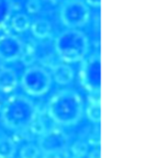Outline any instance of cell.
Masks as SVG:
<instances>
[{
  "instance_id": "1",
  "label": "cell",
  "mask_w": 160,
  "mask_h": 158,
  "mask_svg": "<svg viewBox=\"0 0 160 158\" xmlns=\"http://www.w3.org/2000/svg\"><path fill=\"white\" fill-rule=\"evenodd\" d=\"M47 115L60 126H72L83 115V101L77 91L62 89L56 92L47 104Z\"/></svg>"
},
{
  "instance_id": "2",
  "label": "cell",
  "mask_w": 160,
  "mask_h": 158,
  "mask_svg": "<svg viewBox=\"0 0 160 158\" xmlns=\"http://www.w3.org/2000/svg\"><path fill=\"white\" fill-rule=\"evenodd\" d=\"M38 116V108L30 98L22 94H12L1 108V122L7 129L20 131L30 127Z\"/></svg>"
},
{
  "instance_id": "3",
  "label": "cell",
  "mask_w": 160,
  "mask_h": 158,
  "mask_svg": "<svg viewBox=\"0 0 160 158\" xmlns=\"http://www.w3.org/2000/svg\"><path fill=\"white\" fill-rule=\"evenodd\" d=\"M55 52L60 60L67 63L81 62L89 53V38L78 29H67L55 40Z\"/></svg>"
},
{
  "instance_id": "4",
  "label": "cell",
  "mask_w": 160,
  "mask_h": 158,
  "mask_svg": "<svg viewBox=\"0 0 160 158\" xmlns=\"http://www.w3.org/2000/svg\"><path fill=\"white\" fill-rule=\"evenodd\" d=\"M52 75L41 66H29L21 76V86L25 94L31 97H41L52 87Z\"/></svg>"
},
{
  "instance_id": "5",
  "label": "cell",
  "mask_w": 160,
  "mask_h": 158,
  "mask_svg": "<svg viewBox=\"0 0 160 158\" xmlns=\"http://www.w3.org/2000/svg\"><path fill=\"white\" fill-rule=\"evenodd\" d=\"M62 23L68 29H78L88 23L90 19L89 6L83 0H65L59 9Z\"/></svg>"
},
{
  "instance_id": "6",
  "label": "cell",
  "mask_w": 160,
  "mask_h": 158,
  "mask_svg": "<svg viewBox=\"0 0 160 158\" xmlns=\"http://www.w3.org/2000/svg\"><path fill=\"white\" fill-rule=\"evenodd\" d=\"M80 83L90 94H100L101 89V58L93 54L82 60L79 71Z\"/></svg>"
},
{
  "instance_id": "7",
  "label": "cell",
  "mask_w": 160,
  "mask_h": 158,
  "mask_svg": "<svg viewBox=\"0 0 160 158\" xmlns=\"http://www.w3.org/2000/svg\"><path fill=\"white\" fill-rule=\"evenodd\" d=\"M69 146V136L62 130L53 127L46 130L38 138V147L46 155H55L60 150L67 149Z\"/></svg>"
},
{
  "instance_id": "8",
  "label": "cell",
  "mask_w": 160,
  "mask_h": 158,
  "mask_svg": "<svg viewBox=\"0 0 160 158\" xmlns=\"http://www.w3.org/2000/svg\"><path fill=\"white\" fill-rule=\"evenodd\" d=\"M25 45L21 38L11 33L0 35V60L5 63H13L21 59L24 53Z\"/></svg>"
},
{
  "instance_id": "9",
  "label": "cell",
  "mask_w": 160,
  "mask_h": 158,
  "mask_svg": "<svg viewBox=\"0 0 160 158\" xmlns=\"http://www.w3.org/2000/svg\"><path fill=\"white\" fill-rule=\"evenodd\" d=\"M18 84L19 79L16 71L8 67L0 68V92L10 94L16 90Z\"/></svg>"
},
{
  "instance_id": "10",
  "label": "cell",
  "mask_w": 160,
  "mask_h": 158,
  "mask_svg": "<svg viewBox=\"0 0 160 158\" xmlns=\"http://www.w3.org/2000/svg\"><path fill=\"white\" fill-rule=\"evenodd\" d=\"M52 68V77L58 85L66 86L70 84L73 79V70L68 64L65 63H57L54 64Z\"/></svg>"
},
{
  "instance_id": "11",
  "label": "cell",
  "mask_w": 160,
  "mask_h": 158,
  "mask_svg": "<svg viewBox=\"0 0 160 158\" xmlns=\"http://www.w3.org/2000/svg\"><path fill=\"white\" fill-rule=\"evenodd\" d=\"M31 31L34 38L44 40L52 33V24L46 19H38L31 24Z\"/></svg>"
},
{
  "instance_id": "12",
  "label": "cell",
  "mask_w": 160,
  "mask_h": 158,
  "mask_svg": "<svg viewBox=\"0 0 160 158\" xmlns=\"http://www.w3.org/2000/svg\"><path fill=\"white\" fill-rule=\"evenodd\" d=\"M16 153V142L7 135L0 136V158H13Z\"/></svg>"
},
{
  "instance_id": "13",
  "label": "cell",
  "mask_w": 160,
  "mask_h": 158,
  "mask_svg": "<svg viewBox=\"0 0 160 158\" xmlns=\"http://www.w3.org/2000/svg\"><path fill=\"white\" fill-rule=\"evenodd\" d=\"M13 10L14 3L12 0H0V30L7 25Z\"/></svg>"
},
{
  "instance_id": "14",
  "label": "cell",
  "mask_w": 160,
  "mask_h": 158,
  "mask_svg": "<svg viewBox=\"0 0 160 158\" xmlns=\"http://www.w3.org/2000/svg\"><path fill=\"white\" fill-rule=\"evenodd\" d=\"M11 27L18 33H23V32L28 31L31 29V21L30 18L24 13H18L11 18Z\"/></svg>"
},
{
  "instance_id": "15",
  "label": "cell",
  "mask_w": 160,
  "mask_h": 158,
  "mask_svg": "<svg viewBox=\"0 0 160 158\" xmlns=\"http://www.w3.org/2000/svg\"><path fill=\"white\" fill-rule=\"evenodd\" d=\"M87 118L93 123H100L101 120V102L100 101H93L89 102L86 109Z\"/></svg>"
},
{
  "instance_id": "16",
  "label": "cell",
  "mask_w": 160,
  "mask_h": 158,
  "mask_svg": "<svg viewBox=\"0 0 160 158\" xmlns=\"http://www.w3.org/2000/svg\"><path fill=\"white\" fill-rule=\"evenodd\" d=\"M89 143L85 140H77L70 147V151L75 158H83L89 153Z\"/></svg>"
},
{
  "instance_id": "17",
  "label": "cell",
  "mask_w": 160,
  "mask_h": 158,
  "mask_svg": "<svg viewBox=\"0 0 160 158\" xmlns=\"http://www.w3.org/2000/svg\"><path fill=\"white\" fill-rule=\"evenodd\" d=\"M41 149L38 145L35 144H27L22 146L20 150V158H40Z\"/></svg>"
},
{
  "instance_id": "18",
  "label": "cell",
  "mask_w": 160,
  "mask_h": 158,
  "mask_svg": "<svg viewBox=\"0 0 160 158\" xmlns=\"http://www.w3.org/2000/svg\"><path fill=\"white\" fill-rule=\"evenodd\" d=\"M35 59V48H34L33 45L27 44L25 45L24 53H23L21 60L23 62V64L27 65V66H31V64Z\"/></svg>"
},
{
  "instance_id": "19",
  "label": "cell",
  "mask_w": 160,
  "mask_h": 158,
  "mask_svg": "<svg viewBox=\"0 0 160 158\" xmlns=\"http://www.w3.org/2000/svg\"><path fill=\"white\" fill-rule=\"evenodd\" d=\"M30 129H31L32 133L36 134V135H42L43 133H45L46 132V126H45L44 122H43V120L41 118H38L36 116L35 120L32 122V124L30 125Z\"/></svg>"
},
{
  "instance_id": "20",
  "label": "cell",
  "mask_w": 160,
  "mask_h": 158,
  "mask_svg": "<svg viewBox=\"0 0 160 158\" xmlns=\"http://www.w3.org/2000/svg\"><path fill=\"white\" fill-rule=\"evenodd\" d=\"M41 9L40 0H29L27 3V10L29 13H36Z\"/></svg>"
},
{
  "instance_id": "21",
  "label": "cell",
  "mask_w": 160,
  "mask_h": 158,
  "mask_svg": "<svg viewBox=\"0 0 160 158\" xmlns=\"http://www.w3.org/2000/svg\"><path fill=\"white\" fill-rule=\"evenodd\" d=\"M97 132H98V131H97ZM96 134L97 133H96V131H94L93 133L91 134V136L89 137V142H88V143H89V144L94 145V146H96V145H97V146H99V145H100V133H99L97 136H96Z\"/></svg>"
},
{
  "instance_id": "22",
  "label": "cell",
  "mask_w": 160,
  "mask_h": 158,
  "mask_svg": "<svg viewBox=\"0 0 160 158\" xmlns=\"http://www.w3.org/2000/svg\"><path fill=\"white\" fill-rule=\"evenodd\" d=\"M54 158H70V153H69V149H64V150H60L58 153H56L55 155H53Z\"/></svg>"
},
{
  "instance_id": "23",
  "label": "cell",
  "mask_w": 160,
  "mask_h": 158,
  "mask_svg": "<svg viewBox=\"0 0 160 158\" xmlns=\"http://www.w3.org/2000/svg\"><path fill=\"white\" fill-rule=\"evenodd\" d=\"M88 158H101V153L99 148L92 149L90 153H88Z\"/></svg>"
},
{
  "instance_id": "24",
  "label": "cell",
  "mask_w": 160,
  "mask_h": 158,
  "mask_svg": "<svg viewBox=\"0 0 160 158\" xmlns=\"http://www.w3.org/2000/svg\"><path fill=\"white\" fill-rule=\"evenodd\" d=\"M85 3L88 6H91V7H100L101 5V0H85Z\"/></svg>"
},
{
  "instance_id": "25",
  "label": "cell",
  "mask_w": 160,
  "mask_h": 158,
  "mask_svg": "<svg viewBox=\"0 0 160 158\" xmlns=\"http://www.w3.org/2000/svg\"><path fill=\"white\" fill-rule=\"evenodd\" d=\"M41 158H54L53 155H46V154H43V156Z\"/></svg>"
},
{
  "instance_id": "26",
  "label": "cell",
  "mask_w": 160,
  "mask_h": 158,
  "mask_svg": "<svg viewBox=\"0 0 160 158\" xmlns=\"http://www.w3.org/2000/svg\"><path fill=\"white\" fill-rule=\"evenodd\" d=\"M2 108V101H1V97H0V109Z\"/></svg>"
}]
</instances>
